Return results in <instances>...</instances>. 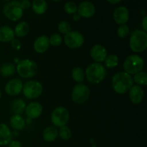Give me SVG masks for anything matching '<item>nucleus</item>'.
<instances>
[{"label": "nucleus", "mask_w": 147, "mask_h": 147, "mask_svg": "<svg viewBox=\"0 0 147 147\" xmlns=\"http://www.w3.org/2000/svg\"><path fill=\"white\" fill-rule=\"evenodd\" d=\"M133 86V78L125 72L116 73L112 78V87L114 91L119 94L127 93Z\"/></svg>", "instance_id": "1"}, {"label": "nucleus", "mask_w": 147, "mask_h": 147, "mask_svg": "<svg viewBox=\"0 0 147 147\" xmlns=\"http://www.w3.org/2000/svg\"><path fill=\"white\" fill-rule=\"evenodd\" d=\"M86 78L93 84H98L103 80L106 76V70L101 63H92L87 67L85 73Z\"/></svg>", "instance_id": "2"}, {"label": "nucleus", "mask_w": 147, "mask_h": 147, "mask_svg": "<svg viewBox=\"0 0 147 147\" xmlns=\"http://www.w3.org/2000/svg\"><path fill=\"white\" fill-rule=\"evenodd\" d=\"M131 50L134 53H142L147 48V34L146 32L136 30L131 34L129 41Z\"/></svg>", "instance_id": "3"}, {"label": "nucleus", "mask_w": 147, "mask_h": 147, "mask_svg": "<svg viewBox=\"0 0 147 147\" xmlns=\"http://www.w3.org/2000/svg\"><path fill=\"white\" fill-rule=\"evenodd\" d=\"M144 65V61L143 58L137 55H129L123 62V68L125 73L129 75H135L139 73L143 69Z\"/></svg>", "instance_id": "4"}, {"label": "nucleus", "mask_w": 147, "mask_h": 147, "mask_svg": "<svg viewBox=\"0 0 147 147\" xmlns=\"http://www.w3.org/2000/svg\"><path fill=\"white\" fill-rule=\"evenodd\" d=\"M16 69L19 76L23 78H30L34 77L38 72V66L37 63L29 59L19 62Z\"/></svg>", "instance_id": "5"}, {"label": "nucleus", "mask_w": 147, "mask_h": 147, "mask_svg": "<svg viewBox=\"0 0 147 147\" xmlns=\"http://www.w3.org/2000/svg\"><path fill=\"white\" fill-rule=\"evenodd\" d=\"M3 12L5 17L11 21L20 20L23 15V9L20 1H9L4 5Z\"/></svg>", "instance_id": "6"}, {"label": "nucleus", "mask_w": 147, "mask_h": 147, "mask_svg": "<svg viewBox=\"0 0 147 147\" xmlns=\"http://www.w3.org/2000/svg\"><path fill=\"white\" fill-rule=\"evenodd\" d=\"M42 90V85L37 80H30L23 84V93L28 99H34L40 97Z\"/></svg>", "instance_id": "7"}, {"label": "nucleus", "mask_w": 147, "mask_h": 147, "mask_svg": "<svg viewBox=\"0 0 147 147\" xmlns=\"http://www.w3.org/2000/svg\"><path fill=\"white\" fill-rule=\"evenodd\" d=\"M90 91L89 88L84 84H78L72 90V100L76 104H83L90 97Z\"/></svg>", "instance_id": "8"}, {"label": "nucleus", "mask_w": 147, "mask_h": 147, "mask_svg": "<svg viewBox=\"0 0 147 147\" xmlns=\"http://www.w3.org/2000/svg\"><path fill=\"white\" fill-rule=\"evenodd\" d=\"M70 114L68 111L65 107H57L53 110L51 114V121L55 127H62L66 126L69 121Z\"/></svg>", "instance_id": "9"}, {"label": "nucleus", "mask_w": 147, "mask_h": 147, "mask_svg": "<svg viewBox=\"0 0 147 147\" xmlns=\"http://www.w3.org/2000/svg\"><path fill=\"white\" fill-rule=\"evenodd\" d=\"M65 44L70 49H77L81 47L84 43V37L78 31H71L65 34Z\"/></svg>", "instance_id": "10"}, {"label": "nucleus", "mask_w": 147, "mask_h": 147, "mask_svg": "<svg viewBox=\"0 0 147 147\" xmlns=\"http://www.w3.org/2000/svg\"><path fill=\"white\" fill-rule=\"evenodd\" d=\"M77 12L80 16V17L90 18L93 17L96 13V7L93 3L90 1H83L78 7Z\"/></svg>", "instance_id": "11"}, {"label": "nucleus", "mask_w": 147, "mask_h": 147, "mask_svg": "<svg viewBox=\"0 0 147 147\" xmlns=\"http://www.w3.org/2000/svg\"><path fill=\"white\" fill-rule=\"evenodd\" d=\"M23 83L20 79H12L7 82L5 86V92L11 96H15L22 91Z\"/></svg>", "instance_id": "12"}, {"label": "nucleus", "mask_w": 147, "mask_h": 147, "mask_svg": "<svg viewBox=\"0 0 147 147\" xmlns=\"http://www.w3.org/2000/svg\"><path fill=\"white\" fill-rule=\"evenodd\" d=\"M90 57L96 63H102L107 57V50L101 45H95L90 50Z\"/></svg>", "instance_id": "13"}, {"label": "nucleus", "mask_w": 147, "mask_h": 147, "mask_svg": "<svg viewBox=\"0 0 147 147\" xmlns=\"http://www.w3.org/2000/svg\"><path fill=\"white\" fill-rule=\"evenodd\" d=\"M113 20L118 24H125L129 20V11L124 6H121L113 11Z\"/></svg>", "instance_id": "14"}, {"label": "nucleus", "mask_w": 147, "mask_h": 147, "mask_svg": "<svg viewBox=\"0 0 147 147\" xmlns=\"http://www.w3.org/2000/svg\"><path fill=\"white\" fill-rule=\"evenodd\" d=\"M25 112L30 119H37L42 113V106L38 102H32L27 106Z\"/></svg>", "instance_id": "15"}, {"label": "nucleus", "mask_w": 147, "mask_h": 147, "mask_svg": "<svg viewBox=\"0 0 147 147\" xmlns=\"http://www.w3.org/2000/svg\"><path fill=\"white\" fill-rule=\"evenodd\" d=\"M144 96L143 88L139 86H133L129 90V98L134 104H139L142 101Z\"/></svg>", "instance_id": "16"}, {"label": "nucleus", "mask_w": 147, "mask_h": 147, "mask_svg": "<svg viewBox=\"0 0 147 147\" xmlns=\"http://www.w3.org/2000/svg\"><path fill=\"white\" fill-rule=\"evenodd\" d=\"M12 133L4 123H0V146H6L11 142Z\"/></svg>", "instance_id": "17"}, {"label": "nucleus", "mask_w": 147, "mask_h": 147, "mask_svg": "<svg viewBox=\"0 0 147 147\" xmlns=\"http://www.w3.org/2000/svg\"><path fill=\"white\" fill-rule=\"evenodd\" d=\"M50 46L49 38L45 35L39 37L35 40L34 42V49L37 53H44L48 49Z\"/></svg>", "instance_id": "18"}, {"label": "nucleus", "mask_w": 147, "mask_h": 147, "mask_svg": "<svg viewBox=\"0 0 147 147\" xmlns=\"http://www.w3.org/2000/svg\"><path fill=\"white\" fill-rule=\"evenodd\" d=\"M15 34L14 30L9 26H3L0 27V42H9L14 39Z\"/></svg>", "instance_id": "19"}, {"label": "nucleus", "mask_w": 147, "mask_h": 147, "mask_svg": "<svg viewBox=\"0 0 147 147\" xmlns=\"http://www.w3.org/2000/svg\"><path fill=\"white\" fill-rule=\"evenodd\" d=\"M58 136V130L55 126H48L42 133V137L45 141L47 142H54Z\"/></svg>", "instance_id": "20"}, {"label": "nucleus", "mask_w": 147, "mask_h": 147, "mask_svg": "<svg viewBox=\"0 0 147 147\" xmlns=\"http://www.w3.org/2000/svg\"><path fill=\"white\" fill-rule=\"evenodd\" d=\"M10 125L15 130H22L26 125V121L20 115H13L10 119Z\"/></svg>", "instance_id": "21"}, {"label": "nucleus", "mask_w": 147, "mask_h": 147, "mask_svg": "<svg viewBox=\"0 0 147 147\" xmlns=\"http://www.w3.org/2000/svg\"><path fill=\"white\" fill-rule=\"evenodd\" d=\"M30 27L26 22H21L16 25L14 32L15 35L19 37H24L28 34Z\"/></svg>", "instance_id": "22"}, {"label": "nucleus", "mask_w": 147, "mask_h": 147, "mask_svg": "<svg viewBox=\"0 0 147 147\" xmlns=\"http://www.w3.org/2000/svg\"><path fill=\"white\" fill-rule=\"evenodd\" d=\"M32 10L37 14H42L47 9V4L45 0H34L32 4Z\"/></svg>", "instance_id": "23"}, {"label": "nucleus", "mask_w": 147, "mask_h": 147, "mask_svg": "<svg viewBox=\"0 0 147 147\" xmlns=\"http://www.w3.org/2000/svg\"><path fill=\"white\" fill-rule=\"evenodd\" d=\"M26 103L22 99H17L11 104V111L15 115H20L25 111Z\"/></svg>", "instance_id": "24"}, {"label": "nucleus", "mask_w": 147, "mask_h": 147, "mask_svg": "<svg viewBox=\"0 0 147 147\" xmlns=\"http://www.w3.org/2000/svg\"><path fill=\"white\" fill-rule=\"evenodd\" d=\"M16 67L15 65L12 63H6L3 64L0 67V73L1 76H4V77H9L11 76L15 73Z\"/></svg>", "instance_id": "25"}, {"label": "nucleus", "mask_w": 147, "mask_h": 147, "mask_svg": "<svg viewBox=\"0 0 147 147\" xmlns=\"http://www.w3.org/2000/svg\"><path fill=\"white\" fill-rule=\"evenodd\" d=\"M72 78L75 81L82 83L85 78L84 70L80 67H76L72 70Z\"/></svg>", "instance_id": "26"}, {"label": "nucleus", "mask_w": 147, "mask_h": 147, "mask_svg": "<svg viewBox=\"0 0 147 147\" xmlns=\"http://www.w3.org/2000/svg\"><path fill=\"white\" fill-rule=\"evenodd\" d=\"M134 82L137 84V86H146L147 85V75L145 72H139L134 75L133 78Z\"/></svg>", "instance_id": "27"}, {"label": "nucleus", "mask_w": 147, "mask_h": 147, "mask_svg": "<svg viewBox=\"0 0 147 147\" xmlns=\"http://www.w3.org/2000/svg\"><path fill=\"white\" fill-rule=\"evenodd\" d=\"M119 57L116 55H110L105 60V65L108 68H113L119 65Z\"/></svg>", "instance_id": "28"}, {"label": "nucleus", "mask_w": 147, "mask_h": 147, "mask_svg": "<svg viewBox=\"0 0 147 147\" xmlns=\"http://www.w3.org/2000/svg\"><path fill=\"white\" fill-rule=\"evenodd\" d=\"M58 135L63 140H68L72 136V132L70 128L64 126L60 128L58 131Z\"/></svg>", "instance_id": "29"}, {"label": "nucleus", "mask_w": 147, "mask_h": 147, "mask_svg": "<svg viewBox=\"0 0 147 147\" xmlns=\"http://www.w3.org/2000/svg\"><path fill=\"white\" fill-rule=\"evenodd\" d=\"M64 9L67 14H74L77 13L78 6L74 1H67L65 4Z\"/></svg>", "instance_id": "30"}, {"label": "nucleus", "mask_w": 147, "mask_h": 147, "mask_svg": "<svg viewBox=\"0 0 147 147\" xmlns=\"http://www.w3.org/2000/svg\"><path fill=\"white\" fill-rule=\"evenodd\" d=\"M70 30H71V27H70L69 22H67V21L60 22L58 25V30L60 31V32H61L62 34H66L71 32Z\"/></svg>", "instance_id": "31"}, {"label": "nucleus", "mask_w": 147, "mask_h": 147, "mask_svg": "<svg viewBox=\"0 0 147 147\" xmlns=\"http://www.w3.org/2000/svg\"><path fill=\"white\" fill-rule=\"evenodd\" d=\"M49 41H50V45L55 46V47H57L61 45L63 39H62L61 35H60L59 34H53L49 38Z\"/></svg>", "instance_id": "32"}, {"label": "nucleus", "mask_w": 147, "mask_h": 147, "mask_svg": "<svg viewBox=\"0 0 147 147\" xmlns=\"http://www.w3.org/2000/svg\"><path fill=\"white\" fill-rule=\"evenodd\" d=\"M129 34V27L126 24L121 25L117 30V35L121 38H125Z\"/></svg>", "instance_id": "33"}, {"label": "nucleus", "mask_w": 147, "mask_h": 147, "mask_svg": "<svg viewBox=\"0 0 147 147\" xmlns=\"http://www.w3.org/2000/svg\"><path fill=\"white\" fill-rule=\"evenodd\" d=\"M11 47L14 50H19L22 48V43L18 39H14L11 42Z\"/></svg>", "instance_id": "34"}, {"label": "nucleus", "mask_w": 147, "mask_h": 147, "mask_svg": "<svg viewBox=\"0 0 147 147\" xmlns=\"http://www.w3.org/2000/svg\"><path fill=\"white\" fill-rule=\"evenodd\" d=\"M20 4H21V7L23 10L27 9H29L31 7V3L28 0H23L20 2Z\"/></svg>", "instance_id": "35"}, {"label": "nucleus", "mask_w": 147, "mask_h": 147, "mask_svg": "<svg viewBox=\"0 0 147 147\" xmlns=\"http://www.w3.org/2000/svg\"><path fill=\"white\" fill-rule=\"evenodd\" d=\"M8 147H22V146L21 142L14 140L11 141V142L8 144Z\"/></svg>", "instance_id": "36"}, {"label": "nucleus", "mask_w": 147, "mask_h": 147, "mask_svg": "<svg viewBox=\"0 0 147 147\" xmlns=\"http://www.w3.org/2000/svg\"><path fill=\"white\" fill-rule=\"evenodd\" d=\"M142 27H143L144 32L147 31V16H144V17L142 20Z\"/></svg>", "instance_id": "37"}, {"label": "nucleus", "mask_w": 147, "mask_h": 147, "mask_svg": "<svg viewBox=\"0 0 147 147\" xmlns=\"http://www.w3.org/2000/svg\"><path fill=\"white\" fill-rule=\"evenodd\" d=\"M73 19L74 21H78V20H80V16L79 15L78 13H76V14H73Z\"/></svg>", "instance_id": "38"}, {"label": "nucleus", "mask_w": 147, "mask_h": 147, "mask_svg": "<svg viewBox=\"0 0 147 147\" xmlns=\"http://www.w3.org/2000/svg\"><path fill=\"white\" fill-rule=\"evenodd\" d=\"M108 2L110 3V4H119V3L121 2V0H109V1H107Z\"/></svg>", "instance_id": "39"}, {"label": "nucleus", "mask_w": 147, "mask_h": 147, "mask_svg": "<svg viewBox=\"0 0 147 147\" xmlns=\"http://www.w3.org/2000/svg\"><path fill=\"white\" fill-rule=\"evenodd\" d=\"M1 90H0V98H1Z\"/></svg>", "instance_id": "40"}]
</instances>
